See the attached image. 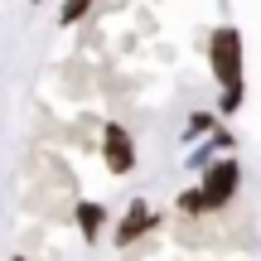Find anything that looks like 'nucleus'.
Here are the masks:
<instances>
[{"label": "nucleus", "mask_w": 261, "mask_h": 261, "mask_svg": "<svg viewBox=\"0 0 261 261\" xmlns=\"http://www.w3.org/2000/svg\"><path fill=\"white\" fill-rule=\"evenodd\" d=\"M208 68L218 87H247V44L237 24H218L208 34Z\"/></svg>", "instance_id": "1"}, {"label": "nucleus", "mask_w": 261, "mask_h": 261, "mask_svg": "<svg viewBox=\"0 0 261 261\" xmlns=\"http://www.w3.org/2000/svg\"><path fill=\"white\" fill-rule=\"evenodd\" d=\"M198 189H203L208 213H223V208L237 198V189H242V160H237L232 150H223L208 169H198Z\"/></svg>", "instance_id": "2"}, {"label": "nucleus", "mask_w": 261, "mask_h": 261, "mask_svg": "<svg viewBox=\"0 0 261 261\" xmlns=\"http://www.w3.org/2000/svg\"><path fill=\"white\" fill-rule=\"evenodd\" d=\"M102 165L112 169L116 179H126L130 169L140 165V155H136V136H130L121 121H107V126H102Z\"/></svg>", "instance_id": "3"}, {"label": "nucleus", "mask_w": 261, "mask_h": 261, "mask_svg": "<svg viewBox=\"0 0 261 261\" xmlns=\"http://www.w3.org/2000/svg\"><path fill=\"white\" fill-rule=\"evenodd\" d=\"M160 223H165V218H160L155 208L145 203V198H130V203H126V213H121V223L112 227V242H116V247L126 252V247H136L140 237H150V232H155Z\"/></svg>", "instance_id": "4"}, {"label": "nucleus", "mask_w": 261, "mask_h": 261, "mask_svg": "<svg viewBox=\"0 0 261 261\" xmlns=\"http://www.w3.org/2000/svg\"><path fill=\"white\" fill-rule=\"evenodd\" d=\"M73 223H77V237H83V242H97V237L107 232V223H112V213H107V203H97V198H83V203L73 208Z\"/></svg>", "instance_id": "5"}, {"label": "nucleus", "mask_w": 261, "mask_h": 261, "mask_svg": "<svg viewBox=\"0 0 261 261\" xmlns=\"http://www.w3.org/2000/svg\"><path fill=\"white\" fill-rule=\"evenodd\" d=\"M174 208H179L184 218H208V203H203V189H198V184L179 189V194H174Z\"/></svg>", "instance_id": "6"}, {"label": "nucleus", "mask_w": 261, "mask_h": 261, "mask_svg": "<svg viewBox=\"0 0 261 261\" xmlns=\"http://www.w3.org/2000/svg\"><path fill=\"white\" fill-rule=\"evenodd\" d=\"M92 5H97V0H63V5H58V29L83 24V19L92 15Z\"/></svg>", "instance_id": "7"}, {"label": "nucleus", "mask_w": 261, "mask_h": 261, "mask_svg": "<svg viewBox=\"0 0 261 261\" xmlns=\"http://www.w3.org/2000/svg\"><path fill=\"white\" fill-rule=\"evenodd\" d=\"M213 126H218V112H194V116L184 121V145H194V140H203L208 130H213Z\"/></svg>", "instance_id": "8"}, {"label": "nucleus", "mask_w": 261, "mask_h": 261, "mask_svg": "<svg viewBox=\"0 0 261 261\" xmlns=\"http://www.w3.org/2000/svg\"><path fill=\"white\" fill-rule=\"evenodd\" d=\"M242 102H247V87H218V107H213V112L218 116H237Z\"/></svg>", "instance_id": "9"}, {"label": "nucleus", "mask_w": 261, "mask_h": 261, "mask_svg": "<svg viewBox=\"0 0 261 261\" xmlns=\"http://www.w3.org/2000/svg\"><path fill=\"white\" fill-rule=\"evenodd\" d=\"M29 5H44V0H29Z\"/></svg>", "instance_id": "10"}, {"label": "nucleus", "mask_w": 261, "mask_h": 261, "mask_svg": "<svg viewBox=\"0 0 261 261\" xmlns=\"http://www.w3.org/2000/svg\"><path fill=\"white\" fill-rule=\"evenodd\" d=\"M15 261H24V256H15Z\"/></svg>", "instance_id": "11"}]
</instances>
